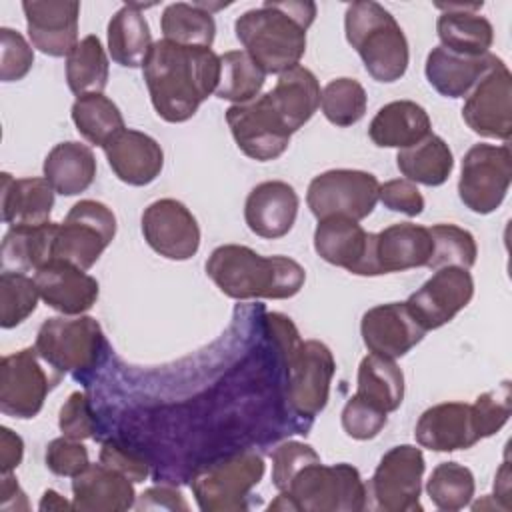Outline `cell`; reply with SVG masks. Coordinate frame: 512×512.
<instances>
[{"label": "cell", "mask_w": 512, "mask_h": 512, "mask_svg": "<svg viewBox=\"0 0 512 512\" xmlns=\"http://www.w3.org/2000/svg\"><path fill=\"white\" fill-rule=\"evenodd\" d=\"M360 334L372 354L394 360L420 344L426 330L412 316L406 302H388L364 312Z\"/></svg>", "instance_id": "obj_20"}, {"label": "cell", "mask_w": 512, "mask_h": 512, "mask_svg": "<svg viewBox=\"0 0 512 512\" xmlns=\"http://www.w3.org/2000/svg\"><path fill=\"white\" fill-rule=\"evenodd\" d=\"M494 500L500 504L502 510H510V468L504 460L494 482Z\"/></svg>", "instance_id": "obj_56"}, {"label": "cell", "mask_w": 512, "mask_h": 512, "mask_svg": "<svg viewBox=\"0 0 512 512\" xmlns=\"http://www.w3.org/2000/svg\"><path fill=\"white\" fill-rule=\"evenodd\" d=\"M380 182L364 170L336 168L312 178L306 192L310 212L322 220L328 216H346L356 222L372 214L378 202Z\"/></svg>", "instance_id": "obj_11"}, {"label": "cell", "mask_w": 512, "mask_h": 512, "mask_svg": "<svg viewBox=\"0 0 512 512\" xmlns=\"http://www.w3.org/2000/svg\"><path fill=\"white\" fill-rule=\"evenodd\" d=\"M298 206V194L288 182L266 180L250 190L244 204V220L256 236L276 240L292 230Z\"/></svg>", "instance_id": "obj_23"}, {"label": "cell", "mask_w": 512, "mask_h": 512, "mask_svg": "<svg viewBox=\"0 0 512 512\" xmlns=\"http://www.w3.org/2000/svg\"><path fill=\"white\" fill-rule=\"evenodd\" d=\"M426 470L424 454L412 444L390 448L378 462L366 496H372L374 508L384 512H414L422 510L420 492Z\"/></svg>", "instance_id": "obj_12"}, {"label": "cell", "mask_w": 512, "mask_h": 512, "mask_svg": "<svg viewBox=\"0 0 512 512\" xmlns=\"http://www.w3.org/2000/svg\"><path fill=\"white\" fill-rule=\"evenodd\" d=\"M474 296V278L458 266L438 268L416 292L406 300L408 310L428 332L448 324L464 310Z\"/></svg>", "instance_id": "obj_16"}, {"label": "cell", "mask_w": 512, "mask_h": 512, "mask_svg": "<svg viewBox=\"0 0 512 512\" xmlns=\"http://www.w3.org/2000/svg\"><path fill=\"white\" fill-rule=\"evenodd\" d=\"M102 150L116 178L128 186H146L164 168L162 146L140 130H122Z\"/></svg>", "instance_id": "obj_25"}, {"label": "cell", "mask_w": 512, "mask_h": 512, "mask_svg": "<svg viewBox=\"0 0 512 512\" xmlns=\"http://www.w3.org/2000/svg\"><path fill=\"white\" fill-rule=\"evenodd\" d=\"M368 96L364 86L354 78L330 80L320 96V108L326 120L334 126L346 128L360 122L366 114Z\"/></svg>", "instance_id": "obj_42"}, {"label": "cell", "mask_w": 512, "mask_h": 512, "mask_svg": "<svg viewBox=\"0 0 512 512\" xmlns=\"http://www.w3.org/2000/svg\"><path fill=\"white\" fill-rule=\"evenodd\" d=\"M100 462L110 466V468H114V470H118V472H122L134 484L136 482H144L150 476L148 462L140 454L124 448L122 444H118L114 440H108V442L102 444V448H100Z\"/></svg>", "instance_id": "obj_52"}, {"label": "cell", "mask_w": 512, "mask_h": 512, "mask_svg": "<svg viewBox=\"0 0 512 512\" xmlns=\"http://www.w3.org/2000/svg\"><path fill=\"white\" fill-rule=\"evenodd\" d=\"M472 408V420L478 438H488L496 434L510 418L512 412V390H510V380H504L502 384L496 386V390H488L480 394Z\"/></svg>", "instance_id": "obj_45"}, {"label": "cell", "mask_w": 512, "mask_h": 512, "mask_svg": "<svg viewBox=\"0 0 512 512\" xmlns=\"http://www.w3.org/2000/svg\"><path fill=\"white\" fill-rule=\"evenodd\" d=\"M114 236V212L98 200H80L56 228L52 260H66L82 270H90Z\"/></svg>", "instance_id": "obj_9"}, {"label": "cell", "mask_w": 512, "mask_h": 512, "mask_svg": "<svg viewBox=\"0 0 512 512\" xmlns=\"http://www.w3.org/2000/svg\"><path fill=\"white\" fill-rule=\"evenodd\" d=\"M344 32L376 82H396L406 74L410 62L406 34L382 4L352 2L344 14Z\"/></svg>", "instance_id": "obj_5"}, {"label": "cell", "mask_w": 512, "mask_h": 512, "mask_svg": "<svg viewBox=\"0 0 512 512\" xmlns=\"http://www.w3.org/2000/svg\"><path fill=\"white\" fill-rule=\"evenodd\" d=\"M62 436L72 440L96 438V416L84 392H72L58 414Z\"/></svg>", "instance_id": "obj_50"}, {"label": "cell", "mask_w": 512, "mask_h": 512, "mask_svg": "<svg viewBox=\"0 0 512 512\" xmlns=\"http://www.w3.org/2000/svg\"><path fill=\"white\" fill-rule=\"evenodd\" d=\"M138 510H188L186 500L182 498V494L176 488H168V486H156V488H148L146 492L140 494V502L134 504Z\"/></svg>", "instance_id": "obj_53"}, {"label": "cell", "mask_w": 512, "mask_h": 512, "mask_svg": "<svg viewBox=\"0 0 512 512\" xmlns=\"http://www.w3.org/2000/svg\"><path fill=\"white\" fill-rule=\"evenodd\" d=\"M396 166L414 184L442 186L454 170V156L444 138L428 134L418 144L398 150Z\"/></svg>", "instance_id": "obj_35"}, {"label": "cell", "mask_w": 512, "mask_h": 512, "mask_svg": "<svg viewBox=\"0 0 512 512\" xmlns=\"http://www.w3.org/2000/svg\"><path fill=\"white\" fill-rule=\"evenodd\" d=\"M474 490L476 484L472 470L458 462L438 464L426 482V492L432 504L446 512L466 508L474 498Z\"/></svg>", "instance_id": "obj_41"}, {"label": "cell", "mask_w": 512, "mask_h": 512, "mask_svg": "<svg viewBox=\"0 0 512 512\" xmlns=\"http://www.w3.org/2000/svg\"><path fill=\"white\" fill-rule=\"evenodd\" d=\"M28 498L24 490L20 488L18 480L14 478L12 472L2 474L0 480V510L12 512V510H28Z\"/></svg>", "instance_id": "obj_55"}, {"label": "cell", "mask_w": 512, "mask_h": 512, "mask_svg": "<svg viewBox=\"0 0 512 512\" xmlns=\"http://www.w3.org/2000/svg\"><path fill=\"white\" fill-rule=\"evenodd\" d=\"M206 274L222 294L234 300H286L296 296L306 282V270L296 260L262 256L242 244L214 248L206 260Z\"/></svg>", "instance_id": "obj_3"}, {"label": "cell", "mask_w": 512, "mask_h": 512, "mask_svg": "<svg viewBox=\"0 0 512 512\" xmlns=\"http://www.w3.org/2000/svg\"><path fill=\"white\" fill-rule=\"evenodd\" d=\"M46 468L56 476L74 478L90 466L88 450L82 440H72L66 436L54 438L46 446Z\"/></svg>", "instance_id": "obj_49"}, {"label": "cell", "mask_w": 512, "mask_h": 512, "mask_svg": "<svg viewBox=\"0 0 512 512\" xmlns=\"http://www.w3.org/2000/svg\"><path fill=\"white\" fill-rule=\"evenodd\" d=\"M512 182V152L508 144H474L462 158L458 196L474 214L494 212Z\"/></svg>", "instance_id": "obj_10"}, {"label": "cell", "mask_w": 512, "mask_h": 512, "mask_svg": "<svg viewBox=\"0 0 512 512\" xmlns=\"http://www.w3.org/2000/svg\"><path fill=\"white\" fill-rule=\"evenodd\" d=\"M378 200L384 204V208L406 216H418L424 210V196L420 194L418 186L406 178H396L380 184Z\"/></svg>", "instance_id": "obj_51"}, {"label": "cell", "mask_w": 512, "mask_h": 512, "mask_svg": "<svg viewBox=\"0 0 512 512\" xmlns=\"http://www.w3.org/2000/svg\"><path fill=\"white\" fill-rule=\"evenodd\" d=\"M110 76L108 54L98 36H84L66 56V82L72 94H102Z\"/></svg>", "instance_id": "obj_38"}, {"label": "cell", "mask_w": 512, "mask_h": 512, "mask_svg": "<svg viewBox=\"0 0 512 512\" xmlns=\"http://www.w3.org/2000/svg\"><path fill=\"white\" fill-rule=\"evenodd\" d=\"M466 126L482 136L508 142L512 136V74L496 58L486 74L468 92L462 106Z\"/></svg>", "instance_id": "obj_14"}, {"label": "cell", "mask_w": 512, "mask_h": 512, "mask_svg": "<svg viewBox=\"0 0 512 512\" xmlns=\"http://www.w3.org/2000/svg\"><path fill=\"white\" fill-rule=\"evenodd\" d=\"M34 348L52 370L72 374L86 384L96 368L102 366L108 342L102 326L92 316H54L38 328Z\"/></svg>", "instance_id": "obj_7"}, {"label": "cell", "mask_w": 512, "mask_h": 512, "mask_svg": "<svg viewBox=\"0 0 512 512\" xmlns=\"http://www.w3.org/2000/svg\"><path fill=\"white\" fill-rule=\"evenodd\" d=\"M432 250L434 242L426 226L412 222L390 224L378 234H372L370 276L428 266Z\"/></svg>", "instance_id": "obj_19"}, {"label": "cell", "mask_w": 512, "mask_h": 512, "mask_svg": "<svg viewBox=\"0 0 512 512\" xmlns=\"http://www.w3.org/2000/svg\"><path fill=\"white\" fill-rule=\"evenodd\" d=\"M24 456V440L10 428H0V468L2 474L14 472Z\"/></svg>", "instance_id": "obj_54"}, {"label": "cell", "mask_w": 512, "mask_h": 512, "mask_svg": "<svg viewBox=\"0 0 512 512\" xmlns=\"http://www.w3.org/2000/svg\"><path fill=\"white\" fill-rule=\"evenodd\" d=\"M266 464L256 452H240L200 468L192 476V494L202 512H242L260 484Z\"/></svg>", "instance_id": "obj_8"}, {"label": "cell", "mask_w": 512, "mask_h": 512, "mask_svg": "<svg viewBox=\"0 0 512 512\" xmlns=\"http://www.w3.org/2000/svg\"><path fill=\"white\" fill-rule=\"evenodd\" d=\"M34 278L22 272L2 270L0 274V326L4 330L22 324L38 306Z\"/></svg>", "instance_id": "obj_44"}, {"label": "cell", "mask_w": 512, "mask_h": 512, "mask_svg": "<svg viewBox=\"0 0 512 512\" xmlns=\"http://www.w3.org/2000/svg\"><path fill=\"white\" fill-rule=\"evenodd\" d=\"M2 222L12 226H42L50 222L54 188L46 178H14L2 172L0 186Z\"/></svg>", "instance_id": "obj_28"}, {"label": "cell", "mask_w": 512, "mask_h": 512, "mask_svg": "<svg viewBox=\"0 0 512 512\" xmlns=\"http://www.w3.org/2000/svg\"><path fill=\"white\" fill-rule=\"evenodd\" d=\"M428 230L434 242L428 268L438 270L444 266H458L470 270L476 264L478 246L468 230L456 224H434Z\"/></svg>", "instance_id": "obj_43"}, {"label": "cell", "mask_w": 512, "mask_h": 512, "mask_svg": "<svg viewBox=\"0 0 512 512\" xmlns=\"http://www.w3.org/2000/svg\"><path fill=\"white\" fill-rule=\"evenodd\" d=\"M496 58L490 52L484 56H462L436 46L426 56V80L440 96L464 98Z\"/></svg>", "instance_id": "obj_30"}, {"label": "cell", "mask_w": 512, "mask_h": 512, "mask_svg": "<svg viewBox=\"0 0 512 512\" xmlns=\"http://www.w3.org/2000/svg\"><path fill=\"white\" fill-rule=\"evenodd\" d=\"M70 114L78 134L100 148H104L114 136L126 130L120 108L104 94L78 96Z\"/></svg>", "instance_id": "obj_39"}, {"label": "cell", "mask_w": 512, "mask_h": 512, "mask_svg": "<svg viewBox=\"0 0 512 512\" xmlns=\"http://www.w3.org/2000/svg\"><path fill=\"white\" fill-rule=\"evenodd\" d=\"M160 28L166 40L182 46L212 48L216 36V22L210 6L202 2L168 4L160 16Z\"/></svg>", "instance_id": "obj_37"}, {"label": "cell", "mask_w": 512, "mask_h": 512, "mask_svg": "<svg viewBox=\"0 0 512 512\" xmlns=\"http://www.w3.org/2000/svg\"><path fill=\"white\" fill-rule=\"evenodd\" d=\"M152 44V32L140 4H124L110 18L108 52L116 64L124 68L144 66Z\"/></svg>", "instance_id": "obj_33"}, {"label": "cell", "mask_w": 512, "mask_h": 512, "mask_svg": "<svg viewBox=\"0 0 512 512\" xmlns=\"http://www.w3.org/2000/svg\"><path fill=\"white\" fill-rule=\"evenodd\" d=\"M432 134L428 112L412 100L384 104L368 126L370 140L380 148H410Z\"/></svg>", "instance_id": "obj_31"}, {"label": "cell", "mask_w": 512, "mask_h": 512, "mask_svg": "<svg viewBox=\"0 0 512 512\" xmlns=\"http://www.w3.org/2000/svg\"><path fill=\"white\" fill-rule=\"evenodd\" d=\"M320 460L318 452L304 442L288 440L274 448L272 452V484L278 492H284L292 480V476L306 466L308 462Z\"/></svg>", "instance_id": "obj_48"}, {"label": "cell", "mask_w": 512, "mask_h": 512, "mask_svg": "<svg viewBox=\"0 0 512 512\" xmlns=\"http://www.w3.org/2000/svg\"><path fill=\"white\" fill-rule=\"evenodd\" d=\"M226 122L238 150L258 162L280 158L292 138L264 94L244 104H232L226 110Z\"/></svg>", "instance_id": "obj_15"}, {"label": "cell", "mask_w": 512, "mask_h": 512, "mask_svg": "<svg viewBox=\"0 0 512 512\" xmlns=\"http://www.w3.org/2000/svg\"><path fill=\"white\" fill-rule=\"evenodd\" d=\"M316 18L314 2H272L246 10L234 22L244 52L266 72L282 74L300 64L306 52V30Z\"/></svg>", "instance_id": "obj_2"}, {"label": "cell", "mask_w": 512, "mask_h": 512, "mask_svg": "<svg viewBox=\"0 0 512 512\" xmlns=\"http://www.w3.org/2000/svg\"><path fill=\"white\" fill-rule=\"evenodd\" d=\"M72 504H68L56 490H46L42 494V500L38 504V510L46 512V510H70Z\"/></svg>", "instance_id": "obj_57"}, {"label": "cell", "mask_w": 512, "mask_h": 512, "mask_svg": "<svg viewBox=\"0 0 512 512\" xmlns=\"http://www.w3.org/2000/svg\"><path fill=\"white\" fill-rule=\"evenodd\" d=\"M34 282L46 306L64 316H80L88 312L100 294V286L94 276L58 258L38 268L34 272Z\"/></svg>", "instance_id": "obj_21"}, {"label": "cell", "mask_w": 512, "mask_h": 512, "mask_svg": "<svg viewBox=\"0 0 512 512\" xmlns=\"http://www.w3.org/2000/svg\"><path fill=\"white\" fill-rule=\"evenodd\" d=\"M280 504L290 512H360L368 506V496L358 468L314 460L292 476L288 488L280 492Z\"/></svg>", "instance_id": "obj_6"}, {"label": "cell", "mask_w": 512, "mask_h": 512, "mask_svg": "<svg viewBox=\"0 0 512 512\" xmlns=\"http://www.w3.org/2000/svg\"><path fill=\"white\" fill-rule=\"evenodd\" d=\"M356 394L380 406L384 412H394L404 400V374L392 358L368 354L358 366Z\"/></svg>", "instance_id": "obj_36"}, {"label": "cell", "mask_w": 512, "mask_h": 512, "mask_svg": "<svg viewBox=\"0 0 512 512\" xmlns=\"http://www.w3.org/2000/svg\"><path fill=\"white\" fill-rule=\"evenodd\" d=\"M34 64V50L14 28H0V78L2 82L22 80Z\"/></svg>", "instance_id": "obj_47"}, {"label": "cell", "mask_w": 512, "mask_h": 512, "mask_svg": "<svg viewBox=\"0 0 512 512\" xmlns=\"http://www.w3.org/2000/svg\"><path fill=\"white\" fill-rule=\"evenodd\" d=\"M142 74L156 114L170 124H180L216 92L220 56L212 48L182 46L162 38L152 44Z\"/></svg>", "instance_id": "obj_1"}, {"label": "cell", "mask_w": 512, "mask_h": 512, "mask_svg": "<svg viewBox=\"0 0 512 512\" xmlns=\"http://www.w3.org/2000/svg\"><path fill=\"white\" fill-rule=\"evenodd\" d=\"M370 246L372 232L346 216L322 218L314 230L316 254L356 276H370Z\"/></svg>", "instance_id": "obj_22"}, {"label": "cell", "mask_w": 512, "mask_h": 512, "mask_svg": "<svg viewBox=\"0 0 512 512\" xmlns=\"http://www.w3.org/2000/svg\"><path fill=\"white\" fill-rule=\"evenodd\" d=\"M266 326L276 340L288 374V404L292 410L312 420L330 396L336 362L330 348L320 340H302L294 322L280 312L266 314Z\"/></svg>", "instance_id": "obj_4"}, {"label": "cell", "mask_w": 512, "mask_h": 512, "mask_svg": "<svg viewBox=\"0 0 512 512\" xmlns=\"http://www.w3.org/2000/svg\"><path fill=\"white\" fill-rule=\"evenodd\" d=\"M44 178L62 196H76L96 178V156L82 142H60L44 158Z\"/></svg>", "instance_id": "obj_32"}, {"label": "cell", "mask_w": 512, "mask_h": 512, "mask_svg": "<svg viewBox=\"0 0 512 512\" xmlns=\"http://www.w3.org/2000/svg\"><path fill=\"white\" fill-rule=\"evenodd\" d=\"M288 130L294 134L300 130L320 106V84L312 70L306 66H294L282 74L270 92L264 94Z\"/></svg>", "instance_id": "obj_29"}, {"label": "cell", "mask_w": 512, "mask_h": 512, "mask_svg": "<svg viewBox=\"0 0 512 512\" xmlns=\"http://www.w3.org/2000/svg\"><path fill=\"white\" fill-rule=\"evenodd\" d=\"M442 14L436 22L440 46L462 56H484L494 42L492 24L478 14L482 2L476 4H436Z\"/></svg>", "instance_id": "obj_27"}, {"label": "cell", "mask_w": 512, "mask_h": 512, "mask_svg": "<svg viewBox=\"0 0 512 512\" xmlns=\"http://www.w3.org/2000/svg\"><path fill=\"white\" fill-rule=\"evenodd\" d=\"M142 234L146 244L168 260H188L200 248L196 216L174 198H160L144 208Z\"/></svg>", "instance_id": "obj_17"}, {"label": "cell", "mask_w": 512, "mask_h": 512, "mask_svg": "<svg viewBox=\"0 0 512 512\" xmlns=\"http://www.w3.org/2000/svg\"><path fill=\"white\" fill-rule=\"evenodd\" d=\"M56 228V222H46L42 226H12L2 238V270L26 274L48 264L52 260Z\"/></svg>", "instance_id": "obj_34"}, {"label": "cell", "mask_w": 512, "mask_h": 512, "mask_svg": "<svg viewBox=\"0 0 512 512\" xmlns=\"http://www.w3.org/2000/svg\"><path fill=\"white\" fill-rule=\"evenodd\" d=\"M414 438L422 448L434 452L466 450L480 442L472 408L466 402H442L424 410L416 422Z\"/></svg>", "instance_id": "obj_24"}, {"label": "cell", "mask_w": 512, "mask_h": 512, "mask_svg": "<svg viewBox=\"0 0 512 512\" xmlns=\"http://www.w3.org/2000/svg\"><path fill=\"white\" fill-rule=\"evenodd\" d=\"M266 80V72L244 50H230L220 56V80L216 96L234 104L258 98Z\"/></svg>", "instance_id": "obj_40"}, {"label": "cell", "mask_w": 512, "mask_h": 512, "mask_svg": "<svg viewBox=\"0 0 512 512\" xmlns=\"http://www.w3.org/2000/svg\"><path fill=\"white\" fill-rule=\"evenodd\" d=\"M134 482L122 472L98 462L72 478V510L122 512L134 508Z\"/></svg>", "instance_id": "obj_26"}, {"label": "cell", "mask_w": 512, "mask_h": 512, "mask_svg": "<svg viewBox=\"0 0 512 512\" xmlns=\"http://www.w3.org/2000/svg\"><path fill=\"white\" fill-rule=\"evenodd\" d=\"M28 38L46 56H68L78 40L80 2L74 0H26L22 2Z\"/></svg>", "instance_id": "obj_18"}, {"label": "cell", "mask_w": 512, "mask_h": 512, "mask_svg": "<svg viewBox=\"0 0 512 512\" xmlns=\"http://www.w3.org/2000/svg\"><path fill=\"white\" fill-rule=\"evenodd\" d=\"M36 348H22L8 354L0 362V412L12 418H34L48 396L60 382L62 374L46 368L40 362Z\"/></svg>", "instance_id": "obj_13"}, {"label": "cell", "mask_w": 512, "mask_h": 512, "mask_svg": "<svg viewBox=\"0 0 512 512\" xmlns=\"http://www.w3.org/2000/svg\"><path fill=\"white\" fill-rule=\"evenodd\" d=\"M386 422L388 412L360 394H354L342 408V428L354 440H370L378 436Z\"/></svg>", "instance_id": "obj_46"}]
</instances>
